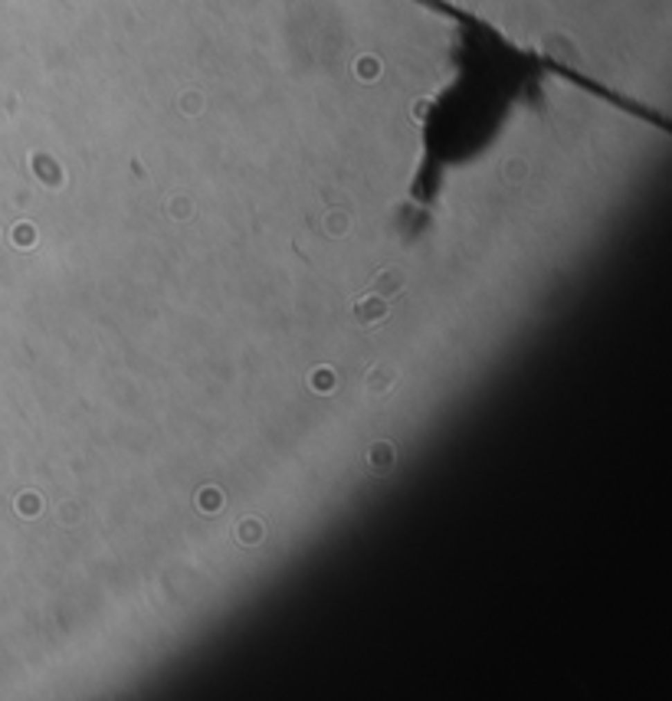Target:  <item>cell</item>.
Here are the masks:
<instances>
[{
	"instance_id": "obj_10",
	"label": "cell",
	"mask_w": 672,
	"mask_h": 701,
	"mask_svg": "<svg viewBox=\"0 0 672 701\" xmlns=\"http://www.w3.org/2000/svg\"><path fill=\"white\" fill-rule=\"evenodd\" d=\"M502 174H505V180H525V177H528V164L522 161V158H509V161H505V167H502Z\"/></svg>"
},
{
	"instance_id": "obj_2",
	"label": "cell",
	"mask_w": 672,
	"mask_h": 701,
	"mask_svg": "<svg viewBox=\"0 0 672 701\" xmlns=\"http://www.w3.org/2000/svg\"><path fill=\"white\" fill-rule=\"evenodd\" d=\"M371 292L374 295H381V299H400L403 292H407V272L400 269V265H384L377 276L371 279Z\"/></svg>"
},
{
	"instance_id": "obj_1",
	"label": "cell",
	"mask_w": 672,
	"mask_h": 701,
	"mask_svg": "<svg viewBox=\"0 0 672 701\" xmlns=\"http://www.w3.org/2000/svg\"><path fill=\"white\" fill-rule=\"evenodd\" d=\"M387 315H390V301L381 299V295H374V292L361 295V299L351 305V318H354V325H358V328L384 325Z\"/></svg>"
},
{
	"instance_id": "obj_4",
	"label": "cell",
	"mask_w": 672,
	"mask_h": 701,
	"mask_svg": "<svg viewBox=\"0 0 672 701\" xmlns=\"http://www.w3.org/2000/svg\"><path fill=\"white\" fill-rule=\"evenodd\" d=\"M367 462H371L374 476H387V472L397 465V452H394L390 442H374L371 452H367Z\"/></svg>"
},
{
	"instance_id": "obj_5",
	"label": "cell",
	"mask_w": 672,
	"mask_h": 701,
	"mask_svg": "<svg viewBox=\"0 0 672 701\" xmlns=\"http://www.w3.org/2000/svg\"><path fill=\"white\" fill-rule=\"evenodd\" d=\"M309 387L315 390V393H332V390L338 387V377L332 367H315L309 377Z\"/></svg>"
},
{
	"instance_id": "obj_8",
	"label": "cell",
	"mask_w": 672,
	"mask_h": 701,
	"mask_svg": "<svg viewBox=\"0 0 672 701\" xmlns=\"http://www.w3.org/2000/svg\"><path fill=\"white\" fill-rule=\"evenodd\" d=\"M167 213H171V216H177V220H190V213H194V200H190V197H184V194H177V197H171V203H167Z\"/></svg>"
},
{
	"instance_id": "obj_9",
	"label": "cell",
	"mask_w": 672,
	"mask_h": 701,
	"mask_svg": "<svg viewBox=\"0 0 672 701\" xmlns=\"http://www.w3.org/2000/svg\"><path fill=\"white\" fill-rule=\"evenodd\" d=\"M220 501H224V495H220L217 489H203V492H197V508H200V512L213 514L217 508H220Z\"/></svg>"
},
{
	"instance_id": "obj_7",
	"label": "cell",
	"mask_w": 672,
	"mask_h": 701,
	"mask_svg": "<svg viewBox=\"0 0 672 701\" xmlns=\"http://www.w3.org/2000/svg\"><path fill=\"white\" fill-rule=\"evenodd\" d=\"M237 538L243 544H260L262 541V521L260 518H243L237 525Z\"/></svg>"
},
{
	"instance_id": "obj_3",
	"label": "cell",
	"mask_w": 672,
	"mask_h": 701,
	"mask_svg": "<svg viewBox=\"0 0 672 701\" xmlns=\"http://www.w3.org/2000/svg\"><path fill=\"white\" fill-rule=\"evenodd\" d=\"M394 384H397V367L394 364H374L371 371H367V377H364L367 397H384V393L394 390Z\"/></svg>"
},
{
	"instance_id": "obj_6",
	"label": "cell",
	"mask_w": 672,
	"mask_h": 701,
	"mask_svg": "<svg viewBox=\"0 0 672 701\" xmlns=\"http://www.w3.org/2000/svg\"><path fill=\"white\" fill-rule=\"evenodd\" d=\"M325 230H328L332 236H345V233L351 230L348 210H328V213H325Z\"/></svg>"
},
{
	"instance_id": "obj_11",
	"label": "cell",
	"mask_w": 672,
	"mask_h": 701,
	"mask_svg": "<svg viewBox=\"0 0 672 701\" xmlns=\"http://www.w3.org/2000/svg\"><path fill=\"white\" fill-rule=\"evenodd\" d=\"M17 508H20V514H39L43 512V498L33 495V492H24V495L17 498Z\"/></svg>"
}]
</instances>
